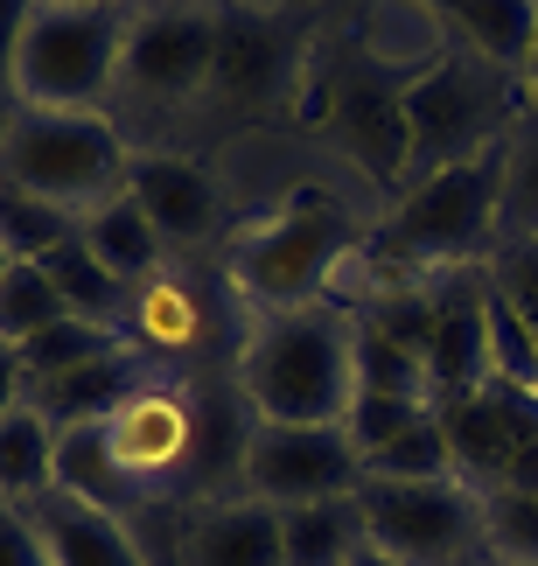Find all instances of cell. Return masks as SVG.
<instances>
[{
    "instance_id": "2",
    "label": "cell",
    "mask_w": 538,
    "mask_h": 566,
    "mask_svg": "<svg viewBox=\"0 0 538 566\" xmlns=\"http://www.w3.org/2000/svg\"><path fill=\"white\" fill-rule=\"evenodd\" d=\"M497 182H504V147H489L476 161H455V168H441V176L405 182L392 203H384V217L371 224V238H363L371 294L378 287H405V280L462 273V266H489V252L504 245Z\"/></svg>"
},
{
    "instance_id": "22",
    "label": "cell",
    "mask_w": 538,
    "mask_h": 566,
    "mask_svg": "<svg viewBox=\"0 0 538 566\" xmlns=\"http://www.w3.org/2000/svg\"><path fill=\"white\" fill-rule=\"evenodd\" d=\"M56 490V427L21 399L0 412V504H35Z\"/></svg>"
},
{
    "instance_id": "16",
    "label": "cell",
    "mask_w": 538,
    "mask_h": 566,
    "mask_svg": "<svg viewBox=\"0 0 538 566\" xmlns=\"http://www.w3.org/2000/svg\"><path fill=\"white\" fill-rule=\"evenodd\" d=\"M126 343H134L140 357H155L161 371H176V364L203 357L210 343H218V301L197 273H182L176 259L140 280L134 301H126Z\"/></svg>"
},
{
    "instance_id": "3",
    "label": "cell",
    "mask_w": 538,
    "mask_h": 566,
    "mask_svg": "<svg viewBox=\"0 0 538 566\" xmlns=\"http://www.w3.org/2000/svg\"><path fill=\"white\" fill-rule=\"evenodd\" d=\"M363 224L321 189H294L279 210L245 224L224 245V287L245 315H279L308 308V301H342V273L363 259Z\"/></svg>"
},
{
    "instance_id": "32",
    "label": "cell",
    "mask_w": 538,
    "mask_h": 566,
    "mask_svg": "<svg viewBox=\"0 0 538 566\" xmlns=\"http://www.w3.org/2000/svg\"><path fill=\"white\" fill-rule=\"evenodd\" d=\"M0 566H50V546L21 504H0Z\"/></svg>"
},
{
    "instance_id": "6",
    "label": "cell",
    "mask_w": 538,
    "mask_h": 566,
    "mask_svg": "<svg viewBox=\"0 0 538 566\" xmlns=\"http://www.w3.org/2000/svg\"><path fill=\"white\" fill-rule=\"evenodd\" d=\"M525 126V84L455 42L441 63H426L420 77H405V134H413V161L405 182L441 176L455 161H476L489 147H504Z\"/></svg>"
},
{
    "instance_id": "36",
    "label": "cell",
    "mask_w": 538,
    "mask_h": 566,
    "mask_svg": "<svg viewBox=\"0 0 538 566\" xmlns=\"http://www.w3.org/2000/svg\"><path fill=\"white\" fill-rule=\"evenodd\" d=\"M210 8H245V14H287L294 0H210Z\"/></svg>"
},
{
    "instance_id": "39",
    "label": "cell",
    "mask_w": 538,
    "mask_h": 566,
    "mask_svg": "<svg viewBox=\"0 0 538 566\" xmlns=\"http://www.w3.org/2000/svg\"><path fill=\"white\" fill-rule=\"evenodd\" d=\"M0 273H8V252H0Z\"/></svg>"
},
{
    "instance_id": "33",
    "label": "cell",
    "mask_w": 538,
    "mask_h": 566,
    "mask_svg": "<svg viewBox=\"0 0 538 566\" xmlns=\"http://www.w3.org/2000/svg\"><path fill=\"white\" fill-rule=\"evenodd\" d=\"M42 8V0H0V77H8V63H14V42L21 29H29V14Z\"/></svg>"
},
{
    "instance_id": "12",
    "label": "cell",
    "mask_w": 538,
    "mask_h": 566,
    "mask_svg": "<svg viewBox=\"0 0 538 566\" xmlns=\"http://www.w3.org/2000/svg\"><path fill=\"white\" fill-rule=\"evenodd\" d=\"M239 490L273 511L321 504V496H357L363 490V454L350 427H279L252 420L245 454H239Z\"/></svg>"
},
{
    "instance_id": "21",
    "label": "cell",
    "mask_w": 538,
    "mask_h": 566,
    "mask_svg": "<svg viewBox=\"0 0 538 566\" xmlns=\"http://www.w3.org/2000/svg\"><path fill=\"white\" fill-rule=\"evenodd\" d=\"M279 553H287V566H350L363 553V504L321 496V504L279 511Z\"/></svg>"
},
{
    "instance_id": "24",
    "label": "cell",
    "mask_w": 538,
    "mask_h": 566,
    "mask_svg": "<svg viewBox=\"0 0 538 566\" xmlns=\"http://www.w3.org/2000/svg\"><path fill=\"white\" fill-rule=\"evenodd\" d=\"M42 273L56 280L63 308L84 315V322H105V329H126V301H134V287H126L119 273H105L92 252H84V238H63V245L42 259Z\"/></svg>"
},
{
    "instance_id": "35",
    "label": "cell",
    "mask_w": 538,
    "mask_h": 566,
    "mask_svg": "<svg viewBox=\"0 0 538 566\" xmlns=\"http://www.w3.org/2000/svg\"><path fill=\"white\" fill-rule=\"evenodd\" d=\"M518 84H525V113L538 119V35H531V56H525V71H518Z\"/></svg>"
},
{
    "instance_id": "1",
    "label": "cell",
    "mask_w": 538,
    "mask_h": 566,
    "mask_svg": "<svg viewBox=\"0 0 538 566\" xmlns=\"http://www.w3.org/2000/svg\"><path fill=\"white\" fill-rule=\"evenodd\" d=\"M231 385L252 420L279 427H342L357 399V308L308 301L279 315H245Z\"/></svg>"
},
{
    "instance_id": "20",
    "label": "cell",
    "mask_w": 538,
    "mask_h": 566,
    "mask_svg": "<svg viewBox=\"0 0 538 566\" xmlns=\"http://www.w3.org/2000/svg\"><path fill=\"white\" fill-rule=\"evenodd\" d=\"M77 238H84V252H92L105 273L126 280V287L155 280L168 259H176V252H168V238L155 231V217L134 203V189H119V196H105L98 210H84L77 217Z\"/></svg>"
},
{
    "instance_id": "4",
    "label": "cell",
    "mask_w": 538,
    "mask_h": 566,
    "mask_svg": "<svg viewBox=\"0 0 538 566\" xmlns=\"http://www.w3.org/2000/svg\"><path fill=\"white\" fill-rule=\"evenodd\" d=\"M126 21L134 0H42L14 42L8 98L50 113H113Z\"/></svg>"
},
{
    "instance_id": "11",
    "label": "cell",
    "mask_w": 538,
    "mask_h": 566,
    "mask_svg": "<svg viewBox=\"0 0 538 566\" xmlns=\"http://www.w3.org/2000/svg\"><path fill=\"white\" fill-rule=\"evenodd\" d=\"M455 475L476 496H518L538 490V391L489 378L483 391H468L462 406L441 412Z\"/></svg>"
},
{
    "instance_id": "14",
    "label": "cell",
    "mask_w": 538,
    "mask_h": 566,
    "mask_svg": "<svg viewBox=\"0 0 538 566\" xmlns=\"http://www.w3.org/2000/svg\"><path fill=\"white\" fill-rule=\"evenodd\" d=\"M300 77H308V56L279 35V14H245L224 8V35H218V77H210V98L231 119H260L279 105H300Z\"/></svg>"
},
{
    "instance_id": "8",
    "label": "cell",
    "mask_w": 538,
    "mask_h": 566,
    "mask_svg": "<svg viewBox=\"0 0 538 566\" xmlns=\"http://www.w3.org/2000/svg\"><path fill=\"white\" fill-rule=\"evenodd\" d=\"M105 448H113L119 483L140 504H155V496L203 504L210 496V469H203L210 412H203V391L176 371H155L140 391H126L113 420H105Z\"/></svg>"
},
{
    "instance_id": "31",
    "label": "cell",
    "mask_w": 538,
    "mask_h": 566,
    "mask_svg": "<svg viewBox=\"0 0 538 566\" xmlns=\"http://www.w3.org/2000/svg\"><path fill=\"white\" fill-rule=\"evenodd\" d=\"M489 287L525 315V329L538 336V238H510L489 252Z\"/></svg>"
},
{
    "instance_id": "28",
    "label": "cell",
    "mask_w": 538,
    "mask_h": 566,
    "mask_svg": "<svg viewBox=\"0 0 538 566\" xmlns=\"http://www.w3.org/2000/svg\"><path fill=\"white\" fill-rule=\"evenodd\" d=\"M63 238H77V217L42 203V196L0 182V252L8 259H50Z\"/></svg>"
},
{
    "instance_id": "15",
    "label": "cell",
    "mask_w": 538,
    "mask_h": 566,
    "mask_svg": "<svg viewBox=\"0 0 538 566\" xmlns=\"http://www.w3.org/2000/svg\"><path fill=\"white\" fill-rule=\"evenodd\" d=\"M126 189H134V203L155 217L168 252H203V245H218L224 224H231V203H224L218 176H210L203 161L176 155V147H140Z\"/></svg>"
},
{
    "instance_id": "19",
    "label": "cell",
    "mask_w": 538,
    "mask_h": 566,
    "mask_svg": "<svg viewBox=\"0 0 538 566\" xmlns=\"http://www.w3.org/2000/svg\"><path fill=\"white\" fill-rule=\"evenodd\" d=\"M161 364L140 357V350H113V357H92V364H71L56 378H29L21 399H29L50 427H84V420H113V406L126 391H140Z\"/></svg>"
},
{
    "instance_id": "9",
    "label": "cell",
    "mask_w": 538,
    "mask_h": 566,
    "mask_svg": "<svg viewBox=\"0 0 538 566\" xmlns=\"http://www.w3.org/2000/svg\"><path fill=\"white\" fill-rule=\"evenodd\" d=\"M218 35L224 8L210 0H134L113 105L119 113H197L218 77Z\"/></svg>"
},
{
    "instance_id": "10",
    "label": "cell",
    "mask_w": 538,
    "mask_h": 566,
    "mask_svg": "<svg viewBox=\"0 0 538 566\" xmlns=\"http://www.w3.org/2000/svg\"><path fill=\"white\" fill-rule=\"evenodd\" d=\"M363 546L399 566H497L489 553V504L462 475L447 483H363Z\"/></svg>"
},
{
    "instance_id": "23",
    "label": "cell",
    "mask_w": 538,
    "mask_h": 566,
    "mask_svg": "<svg viewBox=\"0 0 538 566\" xmlns=\"http://www.w3.org/2000/svg\"><path fill=\"white\" fill-rule=\"evenodd\" d=\"M447 29L476 56H489L497 71L518 77L525 56H531V35H538V8L531 0H455V8H447Z\"/></svg>"
},
{
    "instance_id": "40",
    "label": "cell",
    "mask_w": 538,
    "mask_h": 566,
    "mask_svg": "<svg viewBox=\"0 0 538 566\" xmlns=\"http://www.w3.org/2000/svg\"><path fill=\"white\" fill-rule=\"evenodd\" d=\"M497 566H510V559H497Z\"/></svg>"
},
{
    "instance_id": "37",
    "label": "cell",
    "mask_w": 538,
    "mask_h": 566,
    "mask_svg": "<svg viewBox=\"0 0 538 566\" xmlns=\"http://www.w3.org/2000/svg\"><path fill=\"white\" fill-rule=\"evenodd\" d=\"M350 566H399V559H384V553H378V546H363V553H357V559H350Z\"/></svg>"
},
{
    "instance_id": "5",
    "label": "cell",
    "mask_w": 538,
    "mask_h": 566,
    "mask_svg": "<svg viewBox=\"0 0 538 566\" xmlns=\"http://www.w3.org/2000/svg\"><path fill=\"white\" fill-rule=\"evenodd\" d=\"M140 147L113 113H50V105H8L0 119V182L42 196L56 210H98L134 176Z\"/></svg>"
},
{
    "instance_id": "26",
    "label": "cell",
    "mask_w": 538,
    "mask_h": 566,
    "mask_svg": "<svg viewBox=\"0 0 538 566\" xmlns=\"http://www.w3.org/2000/svg\"><path fill=\"white\" fill-rule=\"evenodd\" d=\"M447 475H455V454H447L441 412H426L420 427H405L363 454V483H447Z\"/></svg>"
},
{
    "instance_id": "17",
    "label": "cell",
    "mask_w": 538,
    "mask_h": 566,
    "mask_svg": "<svg viewBox=\"0 0 538 566\" xmlns=\"http://www.w3.org/2000/svg\"><path fill=\"white\" fill-rule=\"evenodd\" d=\"M176 566H287V553H279V511L245 490L182 504Z\"/></svg>"
},
{
    "instance_id": "27",
    "label": "cell",
    "mask_w": 538,
    "mask_h": 566,
    "mask_svg": "<svg viewBox=\"0 0 538 566\" xmlns=\"http://www.w3.org/2000/svg\"><path fill=\"white\" fill-rule=\"evenodd\" d=\"M113 350H134L126 329H105V322H84V315H63L56 329H42L35 343H21V385L29 378H56L71 364H92V357H113Z\"/></svg>"
},
{
    "instance_id": "30",
    "label": "cell",
    "mask_w": 538,
    "mask_h": 566,
    "mask_svg": "<svg viewBox=\"0 0 538 566\" xmlns=\"http://www.w3.org/2000/svg\"><path fill=\"white\" fill-rule=\"evenodd\" d=\"M483 504H489V553L510 566H538V490L483 496Z\"/></svg>"
},
{
    "instance_id": "7",
    "label": "cell",
    "mask_w": 538,
    "mask_h": 566,
    "mask_svg": "<svg viewBox=\"0 0 538 566\" xmlns=\"http://www.w3.org/2000/svg\"><path fill=\"white\" fill-rule=\"evenodd\" d=\"M300 113L321 126V140H329L363 182H378L384 196L405 189V161H413V134H405V77L384 71L357 35L336 42V63L308 56Z\"/></svg>"
},
{
    "instance_id": "41",
    "label": "cell",
    "mask_w": 538,
    "mask_h": 566,
    "mask_svg": "<svg viewBox=\"0 0 538 566\" xmlns=\"http://www.w3.org/2000/svg\"><path fill=\"white\" fill-rule=\"evenodd\" d=\"M531 8H538V0H531Z\"/></svg>"
},
{
    "instance_id": "13",
    "label": "cell",
    "mask_w": 538,
    "mask_h": 566,
    "mask_svg": "<svg viewBox=\"0 0 538 566\" xmlns=\"http://www.w3.org/2000/svg\"><path fill=\"white\" fill-rule=\"evenodd\" d=\"M426 385L434 412L489 385V266L426 280Z\"/></svg>"
},
{
    "instance_id": "29",
    "label": "cell",
    "mask_w": 538,
    "mask_h": 566,
    "mask_svg": "<svg viewBox=\"0 0 538 566\" xmlns=\"http://www.w3.org/2000/svg\"><path fill=\"white\" fill-rule=\"evenodd\" d=\"M497 231L510 238H538V119L525 113V126L504 140V182H497Z\"/></svg>"
},
{
    "instance_id": "25",
    "label": "cell",
    "mask_w": 538,
    "mask_h": 566,
    "mask_svg": "<svg viewBox=\"0 0 538 566\" xmlns=\"http://www.w3.org/2000/svg\"><path fill=\"white\" fill-rule=\"evenodd\" d=\"M63 315L71 308H63L56 280L42 273V259H8V273H0V350L35 343L42 329H56Z\"/></svg>"
},
{
    "instance_id": "38",
    "label": "cell",
    "mask_w": 538,
    "mask_h": 566,
    "mask_svg": "<svg viewBox=\"0 0 538 566\" xmlns=\"http://www.w3.org/2000/svg\"><path fill=\"white\" fill-rule=\"evenodd\" d=\"M434 8H441V14H447V8H455V0H434Z\"/></svg>"
},
{
    "instance_id": "18",
    "label": "cell",
    "mask_w": 538,
    "mask_h": 566,
    "mask_svg": "<svg viewBox=\"0 0 538 566\" xmlns=\"http://www.w3.org/2000/svg\"><path fill=\"white\" fill-rule=\"evenodd\" d=\"M35 517L42 546H50V566H155L134 532V517L105 511V504H84L71 490H50L35 504H21Z\"/></svg>"
},
{
    "instance_id": "34",
    "label": "cell",
    "mask_w": 538,
    "mask_h": 566,
    "mask_svg": "<svg viewBox=\"0 0 538 566\" xmlns=\"http://www.w3.org/2000/svg\"><path fill=\"white\" fill-rule=\"evenodd\" d=\"M21 406V357L14 350H0V412Z\"/></svg>"
}]
</instances>
